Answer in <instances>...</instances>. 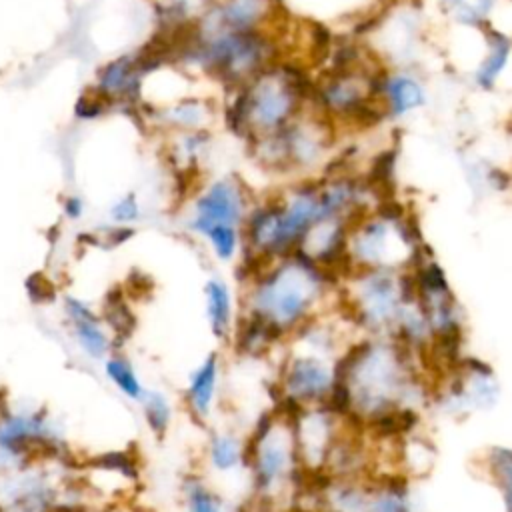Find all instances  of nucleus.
I'll use <instances>...</instances> for the list:
<instances>
[{
	"mask_svg": "<svg viewBox=\"0 0 512 512\" xmlns=\"http://www.w3.org/2000/svg\"><path fill=\"white\" fill-rule=\"evenodd\" d=\"M204 238L210 244V250L214 252V256L220 262H232L238 256L240 250V242H242V234L238 226H212Z\"/></svg>",
	"mask_w": 512,
	"mask_h": 512,
	"instance_id": "9d476101",
	"label": "nucleus"
},
{
	"mask_svg": "<svg viewBox=\"0 0 512 512\" xmlns=\"http://www.w3.org/2000/svg\"><path fill=\"white\" fill-rule=\"evenodd\" d=\"M104 310H106V322H108V326H112L114 334L128 338L136 326V320L128 306L126 296L122 292H110L106 298Z\"/></svg>",
	"mask_w": 512,
	"mask_h": 512,
	"instance_id": "9b49d317",
	"label": "nucleus"
},
{
	"mask_svg": "<svg viewBox=\"0 0 512 512\" xmlns=\"http://www.w3.org/2000/svg\"><path fill=\"white\" fill-rule=\"evenodd\" d=\"M66 314L70 318L74 336L80 344V348L96 360H102L110 354L112 350V338L108 336V332L104 330V324L100 322V318L78 298L68 296L64 302Z\"/></svg>",
	"mask_w": 512,
	"mask_h": 512,
	"instance_id": "20e7f679",
	"label": "nucleus"
},
{
	"mask_svg": "<svg viewBox=\"0 0 512 512\" xmlns=\"http://www.w3.org/2000/svg\"><path fill=\"white\" fill-rule=\"evenodd\" d=\"M138 402L142 406V416H144L148 430L156 438H164L172 424V404L168 402V398L158 390L144 388Z\"/></svg>",
	"mask_w": 512,
	"mask_h": 512,
	"instance_id": "6e6552de",
	"label": "nucleus"
},
{
	"mask_svg": "<svg viewBox=\"0 0 512 512\" xmlns=\"http://www.w3.org/2000/svg\"><path fill=\"white\" fill-rule=\"evenodd\" d=\"M66 214L70 218H78L82 214V202L78 198H68L66 200Z\"/></svg>",
	"mask_w": 512,
	"mask_h": 512,
	"instance_id": "6ab92c4d",
	"label": "nucleus"
},
{
	"mask_svg": "<svg viewBox=\"0 0 512 512\" xmlns=\"http://www.w3.org/2000/svg\"><path fill=\"white\" fill-rule=\"evenodd\" d=\"M208 460L218 472H230L244 462V444L232 432H212L208 438Z\"/></svg>",
	"mask_w": 512,
	"mask_h": 512,
	"instance_id": "0eeeda50",
	"label": "nucleus"
},
{
	"mask_svg": "<svg viewBox=\"0 0 512 512\" xmlns=\"http://www.w3.org/2000/svg\"><path fill=\"white\" fill-rule=\"evenodd\" d=\"M498 42H500V44L494 46L496 50L492 52L490 60L482 66V72L478 74V82H482V84H486V86L492 84V80H494L496 74L502 70V66H504L506 58H508V40L500 36Z\"/></svg>",
	"mask_w": 512,
	"mask_h": 512,
	"instance_id": "dca6fc26",
	"label": "nucleus"
},
{
	"mask_svg": "<svg viewBox=\"0 0 512 512\" xmlns=\"http://www.w3.org/2000/svg\"><path fill=\"white\" fill-rule=\"evenodd\" d=\"M244 220V198L236 184L230 180L214 182L194 206L190 228L204 236L212 226H238Z\"/></svg>",
	"mask_w": 512,
	"mask_h": 512,
	"instance_id": "f03ea898",
	"label": "nucleus"
},
{
	"mask_svg": "<svg viewBox=\"0 0 512 512\" xmlns=\"http://www.w3.org/2000/svg\"><path fill=\"white\" fill-rule=\"evenodd\" d=\"M104 372L114 382V386L130 400H140L144 386L138 378V372L134 370L132 362L120 354H108L104 358Z\"/></svg>",
	"mask_w": 512,
	"mask_h": 512,
	"instance_id": "1a4fd4ad",
	"label": "nucleus"
},
{
	"mask_svg": "<svg viewBox=\"0 0 512 512\" xmlns=\"http://www.w3.org/2000/svg\"><path fill=\"white\" fill-rule=\"evenodd\" d=\"M296 98L298 94L286 78L260 84L254 96L248 94V114L252 112L262 128H278L290 116Z\"/></svg>",
	"mask_w": 512,
	"mask_h": 512,
	"instance_id": "7ed1b4c3",
	"label": "nucleus"
},
{
	"mask_svg": "<svg viewBox=\"0 0 512 512\" xmlns=\"http://www.w3.org/2000/svg\"><path fill=\"white\" fill-rule=\"evenodd\" d=\"M184 496L188 512H224L220 496L214 494L200 478L190 476L184 482Z\"/></svg>",
	"mask_w": 512,
	"mask_h": 512,
	"instance_id": "ddd939ff",
	"label": "nucleus"
},
{
	"mask_svg": "<svg viewBox=\"0 0 512 512\" xmlns=\"http://www.w3.org/2000/svg\"><path fill=\"white\" fill-rule=\"evenodd\" d=\"M494 0H450L452 8L464 18V20H478L482 18Z\"/></svg>",
	"mask_w": 512,
	"mask_h": 512,
	"instance_id": "a211bd4d",
	"label": "nucleus"
},
{
	"mask_svg": "<svg viewBox=\"0 0 512 512\" xmlns=\"http://www.w3.org/2000/svg\"><path fill=\"white\" fill-rule=\"evenodd\" d=\"M204 300H206V316L210 322V330L218 340H230L234 328V302L232 292L226 282L220 278H208L204 284Z\"/></svg>",
	"mask_w": 512,
	"mask_h": 512,
	"instance_id": "423d86ee",
	"label": "nucleus"
},
{
	"mask_svg": "<svg viewBox=\"0 0 512 512\" xmlns=\"http://www.w3.org/2000/svg\"><path fill=\"white\" fill-rule=\"evenodd\" d=\"M110 216L114 222H118L120 226H128L130 222L138 220L140 218V206H138V200L134 194H128L124 196L122 200H118L112 210H110Z\"/></svg>",
	"mask_w": 512,
	"mask_h": 512,
	"instance_id": "f3484780",
	"label": "nucleus"
},
{
	"mask_svg": "<svg viewBox=\"0 0 512 512\" xmlns=\"http://www.w3.org/2000/svg\"><path fill=\"white\" fill-rule=\"evenodd\" d=\"M218 374H220L218 352H210L188 378L184 398L190 414L198 422H206L212 412V404L218 390Z\"/></svg>",
	"mask_w": 512,
	"mask_h": 512,
	"instance_id": "39448f33",
	"label": "nucleus"
},
{
	"mask_svg": "<svg viewBox=\"0 0 512 512\" xmlns=\"http://www.w3.org/2000/svg\"><path fill=\"white\" fill-rule=\"evenodd\" d=\"M328 280L334 278L294 250L250 278L244 312L262 318L286 338L320 314Z\"/></svg>",
	"mask_w": 512,
	"mask_h": 512,
	"instance_id": "f257e3e1",
	"label": "nucleus"
},
{
	"mask_svg": "<svg viewBox=\"0 0 512 512\" xmlns=\"http://www.w3.org/2000/svg\"><path fill=\"white\" fill-rule=\"evenodd\" d=\"M386 90L390 94L394 114H404L422 102V90L410 78H394L390 84H386Z\"/></svg>",
	"mask_w": 512,
	"mask_h": 512,
	"instance_id": "4468645a",
	"label": "nucleus"
},
{
	"mask_svg": "<svg viewBox=\"0 0 512 512\" xmlns=\"http://www.w3.org/2000/svg\"><path fill=\"white\" fill-rule=\"evenodd\" d=\"M488 470L494 476V482L500 486L504 496L506 512H510V482H512V458L508 448H492L488 456Z\"/></svg>",
	"mask_w": 512,
	"mask_h": 512,
	"instance_id": "2eb2a0df",
	"label": "nucleus"
},
{
	"mask_svg": "<svg viewBox=\"0 0 512 512\" xmlns=\"http://www.w3.org/2000/svg\"><path fill=\"white\" fill-rule=\"evenodd\" d=\"M264 0H230L222 8V20L236 32L248 30L262 14Z\"/></svg>",
	"mask_w": 512,
	"mask_h": 512,
	"instance_id": "f8f14e48",
	"label": "nucleus"
}]
</instances>
